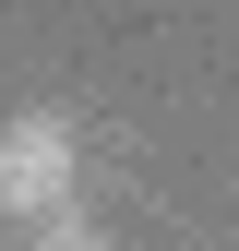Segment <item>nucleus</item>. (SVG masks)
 <instances>
[{
	"mask_svg": "<svg viewBox=\"0 0 239 251\" xmlns=\"http://www.w3.org/2000/svg\"><path fill=\"white\" fill-rule=\"evenodd\" d=\"M72 168H84V132L72 108H12L0 120V215H72Z\"/></svg>",
	"mask_w": 239,
	"mask_h": 251,
	"instance_id": "obj_1",
	"label": "nucleus"
},
{
	"mask_svg": "<svg viewBox=\"0 0 239 251\" xmlns=\"http://www.w3.org/2000/svg\"><path fill=\"white\" fill-rule=\"evenodd\" d=\"M36 251H108V227L72 203V215H48V227H36Z\"/></svg>",
	"mask_w": 239,
	"mask_h": 251,
	"instance_id": "obj_2",
	"label": "nucleus"
}]
</instances>
